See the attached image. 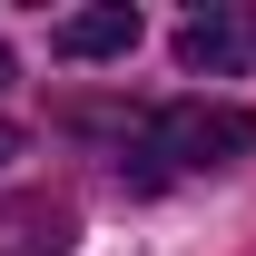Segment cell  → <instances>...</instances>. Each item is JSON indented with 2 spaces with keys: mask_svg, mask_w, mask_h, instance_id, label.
<instances>
[{
  "mask_svg": "<svg viewBox=\"0 0 256 256\" xmlns=\"http://www.w3.org/2000/svg\"><path fill=\"white\" fill-rule=\"evenodd\" d=\"M246 158H256V118H246V108H226V98H168V108H148V128H138L128 188L217 178V168H246Z\"/></svg>",
  "mask_w": 256,
  "mask_h": 256,
  "instance_id": "obj_1",
  "label": "cell"
},
{
  "mask_svg": "<svg viewBox=\"0 0 256 256\" xmlns=\"http://www.w3.org/2000/svg\"><path fill=\"white\" fill-rule=\"evenodd\" d=\"M178 69L188 79H236L256 69V10H197L178 30Z\"/></svg>",
  "mask_w": 256,
  "mask_h": 256,
  "instance_id": "obj_2",
  "label": "cell"
},
{
  "mask_svg": "<svg viewBox=\"0 0 256 256\" xmlns=\"http://www.w3.org/2000/svg\"><path fill=\"white\" fill-rule=\"evenodd\" d=\"M79 246V217L60 197H0V256H69Z\"/></svg>",
  "mask_w": 256,
  "mask_h": 256,
  "instance_id": "obj_3",
  "label": "cell"
},
{
  "mask_svg": "<svg viewBox=\"0 0 256 256\" xmlns=\"http://www.w3.org/2000/svg\"><path fill=\"white\" fill-rule=\"evenodd\" d=\"M50 50H60V60H118V50H138V10H128V0H108V10H69L60 30H50Z\"/></svg>",
  "mask_w": 256,
  "mask_h": 256,
  "instance_id": "obj_4",
  "label": "cell"
},
{
  "mask_svg": "<svg viewBox=\"0 0 256 256\" xmlns=\"http://www.w3.org/2000/svg\"><path fill=\"white\" fill-rule=\"evenodd\" d=\"M10 158H20V128H10V118H0V168H10Z\"/></svg>",
  "mask_w": 256,
  "mask_h": 256,
  "instance_id": "obj_5",
  "label": "cell"
},
{
  "mask_svg": "<svg viewBox=\"0 0 256 256\" xmlns=\"http://www.w3.org/2000/svg\"><path fill=\"white\" fill-rule=\"evenodd\" d=\"M0 89H10V60H0Z\"/></svg>",
  "mask_w": 256,
  "mask_h": 256,
  "instance_id": "obj_6",
  "label": "cell"
}]
</instances>
